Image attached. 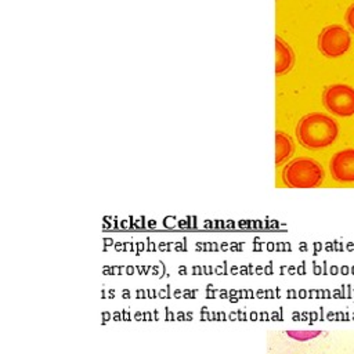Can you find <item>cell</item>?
Listing matches in <instances>:
<instances>
[{"label":"cell","instance_id":"obj_1","mask_svg":"<svg viewBox=\"0 0 354 354\" xmlns=\"http://www.w3.org/2000/svg\"><path fill=\"white\" fill-rule=\"evenodd\" d=\"M337 134V123L321 112L307 113L296 124V137L307 149L326 148L336 140Z\"/></svg>","mask_w":354,"mask_h":354},{"label":"cell","instance_id":"obj_2","mask_svg":"<svg viewBox=\"0 0 354 354\" xmlns=\"http://www.w3.org/2000/svg\"><path fill=\"white\" fill-rule=\"evenodd\" d=\"M324 169L313 158L292 159L282 170V181L290 188H315L324 183Z\"/></svg>","mask_w":354,"mask_h":354},{"label":"cell","instance_id":"obj_3","mask_svg":"<svg viewBox=\"0 0 354 354\" xmlns=\"http://www.w3.org/2000/svg\"><path fill=\"white\" fill-rule=\"evenodd\" d=\"M324 106L336 116L354 115V88L347 84H330L322 93Z\"/></svg>","mask_w":354,"mask_h":354},{"label":"cell","instance_id":"obj_4","mask_svg":"<svg viewBox=\"0 0 354 354\" xmlns=\"http://www.w3.org/2000/svg\"><path fill=\"white\" fill-rule=\"evenodd\" d=\"M350 33L342 25L325 26L318 36V48L328 58L343 55L350 48Z\"/></svg>","mask_w":354,"mask_h":354},{"label":"cell","instance_id":"obj_5","mask_svg":"<svg viewBox=\"0 0 354 354\" xmlns=\"http://www.w3.org/2000/svg\"><path fill=\"white\" fill-rule=\"evenodd\" d=\"M329 170L337 183H354V149L347 148L336 152L329 160Z\"/></svg>","mask_w":354,"mask_h":354},{"label":"cell","instance_id":"obj_6","mask_svg":"<svg viewBox=\"0 0 354 354\" xmlns=\"http://www.w3.org/2000/svg\"><path fill=\"white\" fill-rule=\"evenodd\" d=\"M295 64V54L292 47L281 37H275V75H285Z\"/></svg>","mask_w":354,"mask_h":354},{"label":"cell","instance_id":"obj_7","mask_svg":"<svg viewBox=\"0 0 354 354\" xmlns=\"http://www.w3.org/2000/svg\"><path fill=\"white\" fill-rule=\"evenodd\" d=\"M295 152V145L292 138L282 133L277 131L275 133V165H281L285 160H288Z\"/></svg>","mask_w":354,"mask_h":354},{"label":"cell","instance_id":"obj_8","mask_svg":"<svg viewBox=\"0 0 354 354\" xmlns=\"http://www.w3.org/2000/svg\"><path fill=\"white\" fill-rule=\"evenodd\" d=\"M319 330H288V336H290L295 340H310L319 335Z\"/></svg>","mask_w":354,"mask_h":354},{"label":"cell","instance_id":"obj_9","mask_svg":"<svg viewBox=\"0 0 354 354\" xmlns=\"http://www.w3.org/2000/svg\"><path fill=\"white\" fill-rule=\"evenodd\" d=\"M346 22H347V25L350 26V29L354 32V4H351V6L347 8V12H346Z\"/></svg>","mask_w":354,"mask_h":354}]
</instances>
